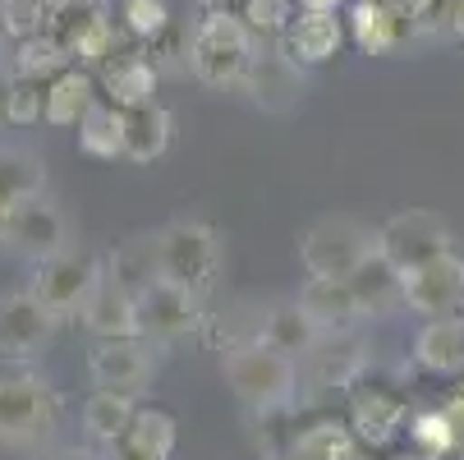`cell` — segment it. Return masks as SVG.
Masks as SVG:
<instances>
[{"label": "cell", "mask_w": 464, "mask_h": 460, "mask_svg": "<svg viewBox=\"0 0 464 460\" xmlns=\"http://www.w3.org/2000/svg\"><path fill=\"white\" fill-rule=\"evenodd\" d=\"M299 308L313 318L317 332H350L363 318L350 277H308L304 290H299Z\"/></svg>", "instance_id": "d6986e66"}, {"label": "cell", "mask_w": 464, "mask_h": 460, "mask_svg": "<svg viewBox=\"0 0 464 460\" xmlns=\"http://www.w3.org/2000/svg\"><path fill=\"white\" fill-rule=\"evenodd\" d=\"M184 60L198 83L208 88H244L257 60V33L235 10H208L184 42Z\"/></svg>", "instance_id": "6da1fadb"}, {"label": "cell", "mask_w": 464, "mask_h": 460, "mask_svg": "<svg viewBox=\"0 0 464 460\" xmlns=\"http://www.w3.org/2000/svg\"><path fill=\"white\" fill-rule=\"evenodd\" d=\"M459 304H464V258H455L450 249L405 272V308L423 318H441V313H459Z\"/></svg>", "instance_id": "9c48e42d"}, {"label": "cell", "mask_w": 464, "mask_h": 460, "mask_svg": "<svg viewBox=\"0 0 464 460\" xmlns=\"http://www.w3.org/2000/svg\"><path fill=\"white\" fill-rule=\"evenodd\" d=\"M139 318H143V337L152 341H175L184 332H193L203 322V308H198V295L166 281V277H152L143 290H139Z\"/></svg>", "instance_id": "4fadbf2b"}, {"label": "cell", "mask_w": 464, "mask_h": 460, "mask_svg": "<svg viewBox=\"0 0 464 460\" xmlns=\"http://www.w3.org/2000/svg\"><path fill=\"white\" fill-rule=\"evenodd\" d=\"M217 262H221V240L203 221H175L157 235V272L193 295L212 286Z\"/></svg>", "instance_id": "3957f363"}, {"label": "cell", "mask_w": 464, "mask_h": 460, "mask_svg": "<svg viewBox=\"0 0 464 460\" xmlns=\"http://www.w3.org/2000/svg\"><path fill=\"white\" fill-rule=\"evenodd\" d=\"M308 460H368V446L350 428V419H313L295 433V446Z\"/></svg>", "instance_id": "484cf974"}, {"label": "cell", "mask_w": 464, "mask_h": 460, "mask_svg": "<svg viewBox=\"0 0 464 460\" xmlns=\"http://www.w3.org/2000/svg\"><path fill=\"white\" fill-rule=\"evenodd\" d=\"M450 249V226L432 212H395L382 230H377V253H386L401 272L419 268V262L437 258Z\"/></svg>", "instance_id": "52a82bcc"}, {"label": "cell", "mask_w": 464, "mask_h": 460, "mask_svg": "<svg viewBox=\"0 0 464 460\" xmlns=\"http://www.w3.org/2000/svg\"><path fill=\"white\" fill-rule=\"evenodd\" d=\"M14 74H24V79H42V83H51L60 70H70V55H64V46L55 42V33H37V37H24L19 46H14Z\"/></svg>", "instance_id": "4dcf8cb0"}, {"label": "cell", "mask_w": 464, "mask_h": 460, "mask_svg": "<svg viewBox=\"0 0 464 460\" xmlns=\"http://www.w3.org/2000/svg\"><path fill=\"white\" fill-rule=\"evenodd\" d=\"M0 120H5V88H0Z\"/></svg>", "instance_id": "f6af8a7d"}, {"label": "cell", "mask_w": 464, "mask_h": 460, "mask_svg": "<svg viewBox=\"0 0 464 460\" xmlns=\"http://www.w3.org/2000/svg\"><path fill=\"white\" fill-rule=\"evenodd\" d=\"M5 235H10L24 253L46 258V253H55V249L64 244V217H60L55 203H46L42 193H33V199L14 203V212H10V221H5Z\"/></svg>", "instance_id": "44dd1931"}, {"label": "cell", "mask_w": 464, "mask_h": 460, "mask_svg": "<svg viewBox=\"0 0 464 460\" xmlns=\"http://www.w3.org/2000/svg\"><path fill=\"white\" fill-rule=\"evenodd\" d=\"M345 28H350V42L368 55H391L414 37V24L405 19V10L395 0H354Z\"/></svg>", "instance_id": "2e32d148"}, {"label": "cell", "mask_w": 464, "mask_h": 460, "mask_svg": "<svg viewBox=\"0 0 464 460\" xmlns=\"http://www.w3.org/2000/svg\"><path fill=\"white\" fill-rule=\"evenodd\" d=\"M46 460H88V455H79V451H60V455H46Z\"/></svg>", "instance_id": "7bdbcfd3"}, {"label": "cell", "mask_w": 464, "mask_h": 460, "mask_svg": "<svg viewBox=\"0 0 464 460\" xmlns=\"http://www.w3.org/2000/svg\"><path fill=\"white\" fill-rule=\"evenodd\" d=\"M401 460H423V455H419V451H410V455H401Z\"/></svg>", "instance_id": "bcb514c9"}, {"label": "cell", "mask_w": 464, "mask_h": 460, "mask_svg": "<svg viewBox=\"0 0 464 460\" xmlns=\"http://www.w3.org/2000/svg\"><path fill=\"white\" fill-rule=\"evenodd\" d=\"M124 115L115 102L97 97L92 111L79 120V152L92 161H120L124 157Z\"/></svg>", "instance_id": "4316f807"}, {"label": "cell", "mask_w": 464, "mask_h": 460, "mask_svg": "<svg viewBox=\"0 0 464 460\" xmlns=\"http://www.w3.org/2000/svg\"><path fill=\"white\" fill-rule=\"evenodd\" d=\"M175 442H179L175 415L157 410V406H139V415L129 419V428L115 442V455L120 460H170Z\"/></svg>", "instance_id": "7402d4cb"}, {"label": "cell", "mask_w": 464, "mask_h": 460, "mask_svg": "<svg viewBox=\"0 0 464 460\" xmlns=\"http://www.w3.org/2000/svg\"><path fill=\"white\" fill-rule=\"evenodd\" d=\"M414 359L428 373L459 377L464 373V313H441L428 318L414 337Z\"/></svg>", "instance_id": "ffe728a7"}, {"label": "cell", "mask_w": 464, "mask_h": 460, "mask_svg": "<svg viewBox=\"0 0 464 460\" xmlns=\"http://www.w3.org/2000/svg\"><path fill=\"white\" fill-rule=\"evenodd\" d=\"M92 74H97V93H102L106 102H115L120 111H134V106L157 102V64H152L143 51L115 46Z\"/></svg>", "instance_id": "5bb4252c"}, {"label": "cell", "mask_w": 464, "mask_h": 460, "mask_svg": "<svg viewBox=\"0 0 464 460\" xmlns=\"http://www.w3.org/2000/svg\"><path fill=\"white\" fill-rule=\"evenodd\" d=\"M459 313H464V304H459Z\"/></svg>", "instance_id": "7dc6e473"}, {"label": "cell", "mask_w": 464, "mask_h": 460, "mask_svg": "<svg viewBox=\"0 0 464 460\" xmlns=\"http://www.w3.org/2000/svg\"><path fill=\"white\" fill-rule=\"evenodd\" d=\"M345 419H350V428L359 433V442L368 451H382V446L405 437V428H410V401L395 387H382V382H363L359 377L345 391Z\"/></svg>", "instance_id": "5b68a950"}, {"label": "cell", "mask_w": 464, "mask_h": 460, "mask_svg": "<svg viewBox=\"0 0 464 460\" xmlns=\"http://www.w3.org/2000/svg\"><path fill=\"white\" fill-rule=\"evenodd\" d=\"M120 24H124L129 37L143 42V46H152L157 37H166L175 28L166 0H124V5H120Z\"/></svg>", "instance_id": "d6a6232c"}, {"label": "cell", "mask_w": 464, "mask_h": 460, "mask_svg": "<svg viewBox=\"0 0 464 460\" xmlns=\"http://www.w3.org/2000/svg\"><path fill=\"white\" fill-rule=\"evenodd\" d=\"M88 373H92L97 387L139 391L157 373L152 337H111V341H97L92 355H88Z\"/></svg>", "instance_id": "7c38bea8"}, {"label": "cell", "mask_w": 464, "mask_h": 460, "mask_svg": "<svg viewBox=\"0 0 464 460\" xmlns=\"http://www.w3.org/2000/svg\"><path fill=\"white\" fill-rule=\"evenodd\" d=\"M55 424V396L37 377H0V437L42 442Z\"/></svg>", "instance_id": "ba28073f"}, {"label": "cell", "mask_w": 464, "mask_h": 460, "mask_svg": "<svg viewBox=\"0 0 464 460\" xmlns=\"http://www.w3.org/2000/svg\"><path fill=\"white\" fill-rule=\"evenodd\" d=\"M281 460H308V455H304V451H285Z\"/></svg>", "instance_id": "ee69618b"}, {"label": "cell", "mask_w": 464, "mask_h": 460, "mask_svg": "<svg viewBox=\"0 0 464 460\" xmlns=\"http://www.w3.org/2000/svg\"><path fill=\"white\" fill-rule=\"evenodd\" d=\"M97 74L83 70V64H70V70H60L51 83H46V124L55 129H79V120L92 111L97 102Z\"/></svg>", "instance_id": "cb8c5ba5"}, {"label": "cell", "mask_w": 464, "mask_h": 460, "mask_svg": "<svg viewBox=\"0 0 464 460\" xmlns=\"http://www.w3.org/2000/svg\"><path fill=\"white\" fill-rule=\"evenodd\" d=\"M244 88H253V97H257L262 106L285 111V106L295 102V93H299V64L285 60L281 51H276V55H257Z\"/></svg>", "instance_id": "f546056e"}, {"label": "cell", "mask_w": 464, "mask_h": 460, "mask_svg": "<svg viewBox=\"0 0 464 460\" xmlns=\"http://www.w3.org/2000/svg\"><path fill=\"white\" fill-rule=\"evenodd\" d=\"M372 253V230H363L350 217H322L299 240V262L308 268V277H354Z\"/></svg>", "instance_id": "277c9868"}, {"label": "cell", "mask_w": 464, "mask_h": 460, "mask_svg": "<svg viewBox=\"0 0 464 460\" xmlns=\"http://www.w3.org/2000/svg\"><path fill=\"white\" fill-rule=\"evenodd\" d=\"M42 5H46L51 15H64V10H74V5H83V0H42Z\"/></svg>", "instance_id": "60d3db41"}, {"label": "cell", "mask_w": 464, "mask_h": 460, "mask_svg": "<svg viewBox=\"0 0 464 460\" xmlns=\"http://www.w3.org/2000/svg\"><path fill=\"white\" fill-rule=\"evenodd\" d=\"M0 189H5L14 203L42 193V161L19 152V148H5V152H0Z\"/></svg>", "instance_id": "e575fe53"}, {"label": "cell", "mask_w": 464, "mask_h": 460, "mask_svg": "<svg viewBox=\"0 0 464 460\" xmlns=\"http://www.w3.org/2000/svg\"><path fill=\"white\" fill-rule=\"evenodd\" d=\"M51 327H55V313L33 290L5 295L0 299V355H10V359L37 355L51 341Z\"/></svg>", "instance_id": "9a60e30c"}, {"label": "cell", "mask_w": 464, "mask_h": 460, "mask_svg": "<svg viewBox=\"0 0 464 460\" xmlns=\"http://www.w3.org/2000/svg\"><path fill=\"white\" fill-rule=\"evenodd\" d=\"M405 437H410V451H419L423 460H450V451H455V433H450V419L441 406L410 415Z\"/></svg>", "instance_id": "1f68e13d"}, {"label": "cell", "mask_w": 464, "mask_h": 460, "mask_svg": "<svg viewBox=\"0 0 464 460\" xmlns=\"http://www.w3.org/2000/svg\"><path fill=\"white\" fill-rule=\"evenodd\" d=\"M10 212H14V199L5 189H0V235H5V221H10Z\"/></svg>", "instance_id": "ab89813d"}, {"label": "cell", "mask_w": 464, "mask_h": 460, "mask_svg": "<svg viewBox=\"0 0 464 460\" xmlns=\"http://www.w3.org/2000/svg\"><path fill=\"white\" fill-rule=\"evenodd\" d=\"M350 286H354V299H359L363 318H386L395 308H405V272L395 268L386 253H372L350 277Z\"/></svg>", "instance_id": "603a6c76"}, {"label": "cell", "mask_w": 464, "mask_h": 460, "mask_svg": "<svg viewBox=\"0 0 464 460\" xmlns=\"http://www.w3.org/2000/svg\"><path fill=\"white\" fill-rule=\"evenodd\" d=\"M446 419H450V433H455V451H450V460H464V382L446 396Z\"/></svg>", "instance_id": "74e56055"}, {"label": "cell", "mask_w": 464, "mask_h": 460, "mask_svg": "<svg viewBox=\"0 0 464 460\" xmlns=\"http://www.w3.org/2000/svg\"><path fill=\"white\" fill-rule=\"evenodd\" d=\"M102 268L92 253H70V249H55L46 258H37V272H33V295L60 318V313H74L88 304V295L97 290Z\"/></svg>", "instance_id": "8992f818"}, {"label": "cell", "mask_w": 464, "mask_h": 460, "mask_svg": "<svg viewBox=\"0 0 464 460\" xmlns=\"http://www.w3.org/2000/svg\"><path fill=\"white\" fill-rule=\"evenodd\" d=\"M299 10H341V0H299Z\"/></svg>", "instance_id": "b9f144b4"}, {"label": "cell", "mask_w": 464, "mask_h": 460, "mask_svg": "<svg viewBox=\"0 0 464 460\" xmlns=\"http://www.w3.org/2000/svg\"><path fill=\"white\" fill-rule=\"evenodd\" d=\"M170 129H175V120H170L166 106H157V102L134 106V111L124 115V157L139 161V166L157 161L170 148Z\"/></svg>", "instance_id": "d4e9b609"}, {"label": "cell", "mask_w": 464, "mask_h": 460, "mask_svg": "<svg viewBox=\"0 0 464 460\" xmlns=\"http://www.w3.org/2000/svg\"><path fill=\"white\" fill-rule=\"evenodd\" d=\"M226 382L230 391L253 406V410H272V406H290L295 396V359L272 350L267 341H244V346H226Z\"/></svg>", "instance_id": "7a4b0ae2"}, {"label": "cell", "mask_w": 464, "mask_h": 460, "mask_svg": "<svg viewBox=\"0 0 464 460\" xmlns=\"http://www.w3.org/2000/svg\"><path fill=\"white\" fill-rule=\"evenodd\" d=\"M51 19L55 15L42 0H0V37H14V42L37 37V33H46Z\"/></svg>", "instance_id": "8d00e7d4"}, {"label": "cell", "mask_w": 464, "mask_h": 460, "mask_svg": "<svg viewBox=\"0 0 464 460\" xmlns=\"http://www.w3.org/2000/svg\"><path fill=\"white\" fill-rule=\"evenodd\" d=\"M51 33L64 46V55L74 64H83V70H97V64L115 51V19L106 15L102 0H83V5L55 15Z\"/></svg>", "instance_id": "30bf717a"}, {"label": "cell", "mask_w": 464, "mask_h": 460, "mask_svg": "<svg viewBox=\"0 0 464 460\" xmlns=\"http://www.w3.org/2000/svg\"><path fill=\"white\" fill-rule=\"evenodd\" d=\"M5 120L19 124V129L42 124L46 120V83L42 79L10 74V83H5Z\"/></svg>", "instance_id": "836d02e7"}, {"label": "cell", "mask_w": 464, "mask_h": 460, "mask_svg": "<svg viewBox=\"0 0 464 460\" xmlns=\"http://www.w3.org/2000/svg\"><path fill=\"white\" fill-rule=\"evenodd\" d=\"M317 337H322V332L313 327V318L299 308V299L272 308L267 318H262V327H257V341H267L272 350H281V355H290V359L304 355V350H313Z\"/></svg>", "instance_id": "f1b7e54d"}, {"label": "cell", "mask_w": 464, "mask_h": 460, "mask_svg": "<svg viewBox=\"0 0 464 460\" xmlns=\"http://www.w3.org/2000/svg\"><path fill=\"white\" fill-rule=\"evenodd\" d=\"M446 33L464 46V0H450V10H446Z\"/></svg>", "instance_id": "f35d334b"}, {"label": "cell", "mask_w": 464, "mask_h": 460, "mask_svg": "<svg viewBox=\"0 0 464 460\" xmlns=\"http://www.w3.org/2000/svg\"><path fill=\"white\" fill-rule=\"evenodd\" d=\"M83 322H88V332L97 341H111V337H143V318H139V295L120 286L115 277L102 272L97 290L88 295V304L79 308Z\"/></svg>", "instance_id": "e0dca14e"}, {"label": "cell", "mask_w": 464, "mask_h": 460, "mask_svg": "<svg viewBox=\"0 0 464 460\" xmlns=\"http://www.w3.org/2000/svg\"><path fill=\"white\" fill-rule=\"evenodd\" d=\"M345 37H350V28H345L341 10H299L276 42H281V55L295 60L299 70H317V64L341 55Z\"/></svg>", "instance_id": "8fae6325"}, {"label": "cell", "mask_w": 464, "mask_h": 460, "mask_svg": "<svg viewBox=\"0 0 464 460\" xmlns=\"http://www.w3.org/2000/svg\"><path fill=\"white\" fill-rule=\"evenodd\" d=\"M313 359V387L317 391H350L363 377V341L350 332H322L308 350Z\"/></svg>", "instance_id": "ac0fdd59"}, {"label": "cell", "mask_w": 464, "mask_h": 460, "mask_svg": "<svg viewBox=\"0 0 464 460\" xmlns=\"http://www.w3.org/2000/svg\"><path fill=\"white\" fill-rule=\"evenodd\" d=\"M235 15L257 33V37H281L290 19L299 15V0H239Z\"/></svg>", "instance_id": "d590c367"}, {"label": "cell", "mask_w": 464, "mask_h": 460, "mask_svg": "<svg viewBox=\"0 0 464 460\" xmlns=\"http://www.w3.org/2000/svg\"><path fill=\"white\" fill-rule=\"evenodd\" d=\"M139 415V401L134 391H115V387H97L92 396L83 401V428L97 437V442H120V433L129 428V419Z\"/></svg>", "instance_id": "83f0119b"}]
</instances>
